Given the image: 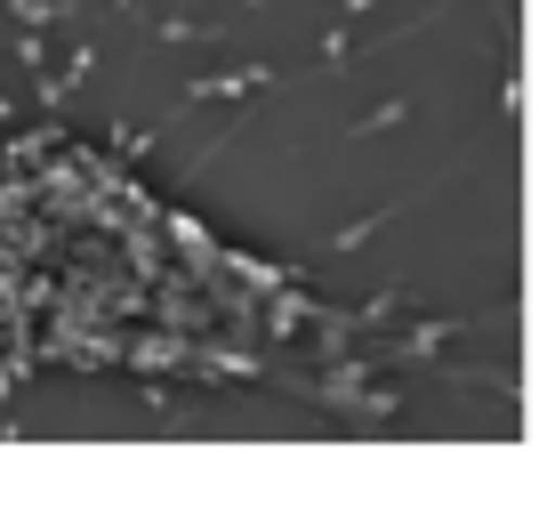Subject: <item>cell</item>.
<instances>
[{
  "mask_svg": "<svg viewBox=\"0 0 555 532\" xmlns=\"http://www.w3.org/2000/svg\"><path fill=\"white\" fill-rule=\"evenodd\" d=\"M403 202H411V194H403ZM403 202H387V211H371V218H347V226H338V235H331V258H347V251H362V242H371L378 226H387L395 211H403Z\"/></svg>",
  "mask_w": 555,
  "mask_h": 532,
  "instance_id": "obj_3",
  "label": "cell"
},
{
  "mask_svg": "<svg viewBox=\"0 0 555 532\" xmlns=\"http://www.w3.org/2000/svg\"><path fill=\"white\" fill-rule=\"evenodd\" d=\"M371 9H378V0H338V16H347V25H362Z\"/></svg>",
  "mask_w": 555,
  "mask_h": 532,
  "instance_id": "obj_6",
  "label": "cell"
},
{
  "mask_svg": "<svg viewBox=\"0 0 555 532\" xmlns=\"http://www.w3.org/2000/svg\"><path fill=\"white\" fill-rule=\"evenodd\" d=\"M459 331H475V315H435V322H418V331H403L387 347V364H418V355H435V347H451Z\"/></svg>",
  "mask_w": 555,
  "mask_h": 532,
  "instance_id": "obj_2",
  "label": "cell"
},
{
  "mask_svg": "<svg viewBox=\"0 0 555 532\" xmlns=\"http://www.w3.org/2000/svg\"><path fill=\"white\" fill-rule=\"evenodd\" d=\"M347 49H354V25L338 16V25L322 33V73H338V65H347Z\"/></svg>",
  "mask_w": 555,
  "mask_h": 532,
  "instance_id": "obj_5",
  "label": "cell"
},
{
  "mask_svg": "<svg viewBox=\"0 0 555 532\" xmlns=\"http://www.w3.org/2000/svg\"><path fill=\"white\" fill-rule=\"evenodd\" d=\"M411 122V98H387L378 113H362V122H347V138H387V129Z\"/></svg>",
  "mask_w": 555,
  "mask_h": 532,
  "instance_id": "obj_4",
  "label": "cell"
},
{
  "mask_svg": "<svg viewBox=\"0 0 555 532\" xmlns=\"http://www.w3.org/2000/svg\"><path fill=\"white\" fill-rule=\"evenodd\" d=\"M274 81V65H234V73H194L185 81V105H225V98H250V89Z\"/></svg>",
  "mask_w": 555,
  "mask_h": 532,
  "instance_id": "obj_1",
  "label": "cell"
},
{
  "mask_svg": "<svg viewBox=\"0 0 555 532\" xmlns=\"http://www.w3.org/2000/svg\"><path fill=\"white\" fill-rule=\"evenodd\" d=\"M242 9H266V0H242Z\"/></svg>",
  "mask_w": 555,
  "mask_h": 532,
  "instance_id": "obj_7",
  "label": "cell"
},
{
  "mask_svg": "<svg viewBox=\"0 0 555 532\" xmlns=\"http://www.w3.org/2000/svg\"><path fill=\"white\" fill-rule=\"evenodd\" d=\"M0 122H9V98H0Z\"/></svg>",
  "mask_w": 555,
  "mask_h": 532,
  "instance_id": "obj_8",
  "label": "cell"
}]
</instances>
